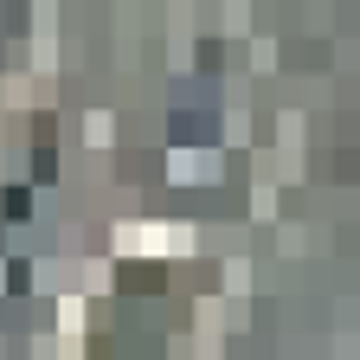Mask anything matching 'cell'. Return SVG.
Masks as SVG:
<instances>
[{
  "instance_id": "cell-1",
  "label": "cell",
  "mask_w": 360,
  "mask_h": 360,
  "mask_svg": "<svg viewBox=\"0 0 360 360\" xmlns=\"http://www.w3.org/2000/svg\"><path fill=\"white\" fill-rule=\"evenodd\" d=\"M161 283H167V277H161V264H122V270H116V290H129V296H135V290L155 296Z\"/></svg>"
},
{
  "instance_id": "cell-3",
  "label": "cell",
  "mask_w": 360,
  "mask_h": 360,
  "mask_svg": "<svg viewBox=\"0 0 360 360\" xmlns=\"http://www.w3.org/2000/svg\"><path fill=\"white\" fill-rule=\"evenodd\" d=\"M32 174H39V180H52V174H58V155H52V142L39 148V167H32Z\"/></svg>"
},
{
  "instance_id": "cell-2",
  "label": "cell",
  "mask_w": 360,
  "mask_h": 360,
  "mask_svg": "<svg viewBox=\"0 0 360 360\" xmlns=\"http://www.w3.org/2000/svg\"><path fill=\"white\" fill-rule=\"evenodd\" d=\"M0 206H7V219H26V212H32V200H26V187H13V193H7V200H0Z\"/></svg>"
}]
</instances>
